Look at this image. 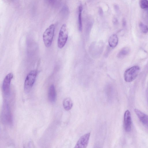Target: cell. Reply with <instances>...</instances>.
Masks as SVG:
<instances>
[{
	"mask_svg": "<svg viewBox=\"0 0 148 148\" xmlns=\"http://www.w3.org/2000/svg\"><path fill=\"white\" fill-rule=\"evenodd\" d=\"M1 119L4 124L11 125L13 123L12 117L8 101L4 100L3 103L1 114Z\"/></svg>",
	"mask_w": 148,
	"mask_h": 148,
	"instance_id": "1",
	"label": "cell"
},
{
	"mask_svg": "<svg viewBox=\"0 0 148 148\" xmlns=\"http://www.w3.org/2000/svg\"><path fill=\"white\" fill-rule=\"evenodd\" d=\"M140 70V67L137 65L133 66L127 69L124 74L125 81L127 82L133 81L138 76Z\"/></svg>",
	"mask_w": 148,
	"mask_h": 148,
	"instance_id": "2",
	"label": "cell"
},
{
	"mask_svg": "<svg viewBox=\"0 0 148 148\" xmlns=\"http://www.w3.org/2000/svg\"><path fill=\"white\" fill-rule=\"evenodd\" d=\"M37 74L36 70H32L27 74L24 84V89L25 92L28 93L32 89L35 82Z\"/></svg>",
	"mask_w": 148,
	"mask_h": 148,
	"instance_id": "3",
	"label": "cell"
},
{
	"mask_svg": "<svg viewBox=\"0 0 148 148\" xmlns=\"http://www.w3.org/2000/svg\"><path fill=\"white\" fill-rule=\"evenodd\" d=\"M55 25L52 24L49 26L45 31L43 35V40L45 46L47 47L51 45L53 37Z\"/></svg>",
	"mask_w": 148,
	"mask_h": 148,
	"instance_id": "4",
	"label": "cell"
},
{
	"mask_svg": "<svg viewBox=\"0 0 148 148\" xmlns=\"http://www.w3.org/2000/svg\"><path fill=\"white\" fill-rule=\"evenodd\" d=\"M68 31L67 26L63 24L60 29L58 39V46L60 48H62L65 45L68 38Z\"/></svg>",
	"mask_w": 148,
	"mask_h": 148,
	"instance_id": "5",
	"label": "cell"
},
{
	"mask_svg": "<svg viewBox=\"0 0 148 148\" xmlns=\"http://www.w3.org/2000/svg\"><path fill=\"white\" fill-rule=\"evenodd\" d=\"M13 76L12 73H9L5 76L3 79L2 89L3 93L5 95L8 96L10 94V84Z\"/></svg>",
	"mask_w": 148,
	"mask_h": 148,
	"instance_id": "6",
	"label": "cell"
},
{
	"mask_svg": "<svg viewBox=\"0 0 148 148\" xmlns=\"http://www.w3.org/2000/svg\"><path fill=\"white\" fill-rule=\"evenodd\" d=\"M90 135V132L86 133L81 136L77 141L74 148H86L87 146Z\"/></svg>",
	"mask_w": 148,
	"mask_h": 148,
	"instance_id": "7",
	"label": "cell"
},
{
	"mask_svg": "<svg viewBox=\"0 0 148 148\" xmlns=\"http://www.w3.org/2000/svg\"><path fill=\"white\" fill-rule=\"evenodd\" d=\"M124 126L125 130L127 132H130L131 130L132 120L131 114L128 110H126L124 114Z\"/></svg>",
	"mask_w": 148,
	"mask_h": 148,
	"instance_id": "8",
	"label": "cell"
},
{
	"mask_svg": "<svg viewBox=\"0 0 148 148\" xmlns=\"http://www.w3.org/2000/svg\"><path fill=\"white\" fill-rule=\"evenodd\" d=\"M134 112L141 123L148 129V115L137 109L135 108Z\"/></svg>",
	"mask_w": 148,
	"mask_h": 148,
	"instance_id": "9",
	"label": "cell"
},
{
	"mask_svg": "<svg viewBox=\"0 0 148 148\" xmlns=\"http://www.w3.org/2000/svg\"><path fill=\"white\" fill-rule=\"evenodd\" d=\"M48 97L49 101L51 102H54L56 98V93L54 85L52 84L49 87L48 94Z\"/></svg>",
	"mask_w": 148,
	"mask_h": 148,
	"instance_id": "10",
	"label": "cell"
},
{
	"mask_svg": "<svg viewBox=\"0 0 148 148\" xmlns=\"http://www.w3.org/2000/svg\"><path fill=\"white\" fill-rule=\"evenodd\" d=\"M109 46L112 48H114L117 45L118 42V38L116 34H113L109 37L108 40Z\"/></svg>",
	"mask_w": 148,
	"mask_h": 148,
	"instance_id": "11",
	"label": "cell"
},
{
	"mask_svg": "<svg viewBox=\"0 0 148 148\" xmlns=\"http://www.w3.org/2000/svg\"><path fill=\"white\" fill-rule=\"evenodd\" d=\"M64 108L66 111L70 110L72 108L73 103L71 99L69 98H67L64 99L63 102Z\"/></svg>",
	"mask_w": 148,
	"mask_h": 148,
	"instance_id": "12",
	"label": "cell"
},
{
	"mask_svg": "<svg viewBox=\"0 0 148 148\" xmlns=\"http://www.w3.org/2000/svg\"><path fill=\"white\" fill-rule=\"evenodd\" d=\"M130 52L129 47H125L123 48L118 53L117 56L119 58H123L127 55Z\"/></svg>",
	"mask_w": 148,
	"mask_h": 148,
	"instance_id": "13",
	"label": "cell"
},
{
	"mask_svg": "<svg viewBox=\"0 0 148 148\" xmlns=\"http://www.w3.org/2000/svg\"><path fill=\"white\" fill-rule=\"evenodd\" d=\"M82 7L80 5L79 7V14L78 17V29L80 32H81L82 29Z\"/></svg>",
	"mask_w": 148,
	"mask_h": 148,
	"instance_id": "14",
	"label": "cell"
},
{
	"mask_svg": "<svg viewBox=\"0 0 148 148\" xmlns=\"http://www.w3.org/2000/svg\"><path fill=\"white\" fill-rule=\"evenodd\" d=\"M139 27L143 33L146 34L148 32V27L142 22H141L139 23Z\"/></svg>",
	"mask_w": 148,
	"mask_h": 148,
	"instance_id": "15",
	"label": "cell"
},
{
	"mask_svg": "<svg viewBox=\"0 0 148 148\" xmlns=\"http://www.w3.org/2000/svg\"><path fill=\"white\" fill-rule=\"evenodd\" d=\"M141 8L143 9L148 8V1L141 0L140 3Z\"/></svg>",
	"mask_w": 148,
	"mask_h": 148,
	"instance_id": "16",
	"label": "cell"
},
{
	"mask_svg": "<svg viewBox=\"0 0 148 148\" xmlns=\"http://www.w3.org/2000/svg\"><path fill=\"white\" fill-rule=\"evenodd\" d=\"M68 9L67 7L64 6L62 8L61 10V13L64 15L66 16L68 14Z\"/></svg>",
	"mask_w": 148,
	"mask_h": 148,
	"instance_id": "17",
	"label": "cell"
},
{
	"mask_svg": "<svg viewBox=\"0 0 148 148\" xmlns=\"http://www.w3.org/2000/svg\"><path fill=\"white\" fill-rule=\"evenodd\" d=\"M51 5H55L58 2V0H46Z\"/></svg>",
	"mask_w": 148,
	"mask_h": 148,
	"instance_id": "18",
	"label": "cell"
},
{
	"mask_svg": "<svg viewBox=\"0 0 148 148\" xmlns=\"http://www.w3.org/2000/svg\"><path fill=\"white\" fill-rule=\"evenodd\" d=\"M112 22L114 25H116L118 23V20L116 18H114L112 20Z\"/></svg>",
	"mask_w": 148,
	"mask_h": 148,
	"instance_id": "19",
	"label": "cell"
},
{
	"mask_svg": "<svg viewBox=\"0 0 148 148\" xmlns=\"http://www.w3.org/2000/svg\"><path fill=\"white\" fill-rule=\"evenodd\" d=\"M122 25L123 27H125L126 25V21L124 18H123L122 20Z\"/></svg>",
	"mask_w": 148,
	"mask_h": 148,
	"instance_id": "20",
	"label": "cell"
},
{
	"mask_svg": "<svg viewBox=\"0 0 148 148\" xmlns=\"http://www.w3.org/2000/svg\"><path fill=\"white\" fill-rule=\"evenodd\" d=\"M99 14L101 15L103 14V11L102 9L101 8H100L99 9Z\"/></svg>",
	"mask_w": 148,
	"mask_h": 148,
	"instance_id": "21",
	"label": "cell"
},
{
	"mask_svg": "<svg viewBox=\"0 0 148 148\" xmlns=\"http://www.w3.org/2000/svg\"><path fill=\"white\" fill-rule=\"evenodd\" d=\"M114 8L115 10L116 11H117L119 10V7L117 5H114Z\"/></svg>",
	"mask_w": 148,
	"mask_h": 148,
	"instance_id": "22",
	"label": "cell"
},
{
	"mask_svg": "<svg viewBox=\"0 0 148 148\" xmlns=\"http://www.w3.org/2000/svg\"><path fill=\"white\" fill-rule=\"evenodd\" d=\"M146 96L147 101L148 102V88H147L146 90Z\"/></svg>",
	"mask_w": 148,
	"mask_h": 148,
	"instance_id": "23",
	"label": "cell"
},
{
	"mask_svg": "<svg viewBox=\"0 0 148 148\" xmlns=\"http://www.w3.org/2000/svg\"><path fill=\"white\" fill-rule=\"evenodd\" d=\"M11 0V1H14V0Z\"/></svg>",
	"mask_w": 148,
	"mask_h": 148,
	"instance_id": "24",
	"label": "cell"
}]
</instances>
